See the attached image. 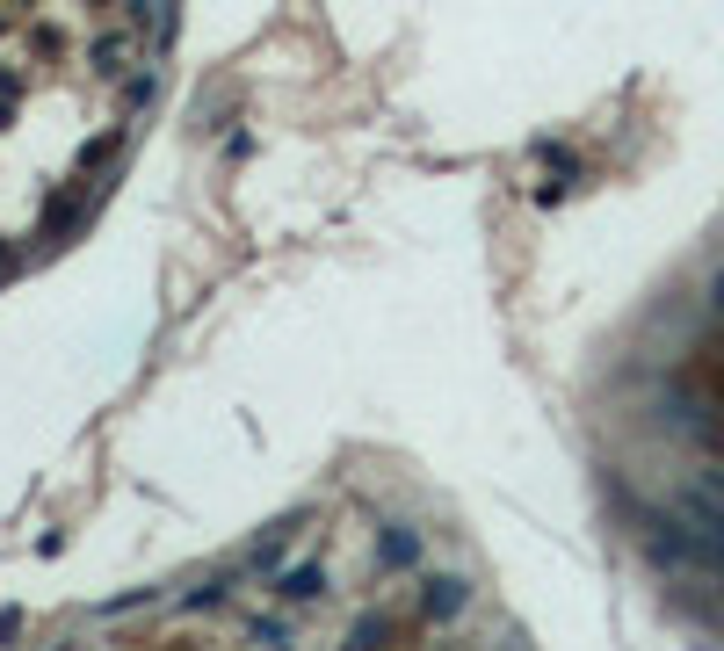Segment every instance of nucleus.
Instances as JSON below:
<instances>
[{
    "label": "nucleus",
    "mask_w": 724,
    "mask_h": 651,
    "mask_svg": "<svg viewBox=\"0 0 724 651\" xmlns=\"http://www.w3.org/2000/svg\"><path fill=\"white\" fill-rule=\"evenodd\" d=\"M717 312H724V275H717Z\"/></svg>",
    "instance_id": "2"
},
{
    "label": "nucleus",
    "mask_w": 724,
    "mask_h": 651,
    "mask_svg": "<svg viewBox=\"0 0 724 651\" xmlns=\"http://www.w3.org/2000/svg\"><path fill=\"white\" fill-rule=\"evenodd\" d=\"M283 594H290V601H305V594H319V572H290V579H283Z\"/></svg>",
    "instance_id": "1"
}]
</instances>
